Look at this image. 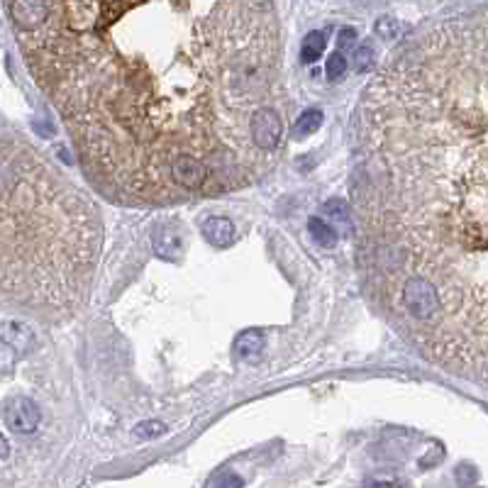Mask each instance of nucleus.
<instances>
[{
    "label": "nucleus",
    "instance_id": "obj_7",
    "mask_svg": "<svg viewBox=\"0 0 488 488\" xmlns=\"http://www.w3.org/2000/svg\"><path fill=\"white\" fill-rule=\"evenodd\" d=\"M0 342L13 347L17 354H27L34 347V332L24 323H0Z\"/></svg>",
    "mask_w": 488,
    "mask_h": 488
},
{
    "label": "nucleus",
    "instance_id": "obj_5",
    "mask_svg": "<svg viewBox=\"0 0 488 488\" xmlns=\"http://www.w3.org/2000/svg\"><path fill=\"white\" fill-rule=\"evenodd\" d=\"M154 251L159 259L164 261H176L184 256V237L176 228H169V225H161V228L154 230Z\"/></svg>",
    "mask_w": 488,
    "mask_h": 488
},
{
    "label": "nucleus",
    "instance_id": "obj_8",
    "mask_svg": "<svg viewBox=\"0 0 488 488\" xmlns=\"http://www.w3.org/2000/svg\"><path fill=\"white\" fill-rule=\"evenodd\" d=\"M235 357L239 362H249V359H256L261 352H264V334L259 330H244L237 339H235V347H232Z\"/></svg>",
    "mask_w": 488,
    "mask_h": 488
},
{
    "label": "nucleus",
    "instance_id": "obj_6",
    "mask_svg": "<svg viewBox=\"0 0 488 488\" xmlns=\"http://www.w3.org/2000/svg\"><path fill=\"white\" fill-rule=\"evenodd\" d=\"M200 232H203V237L215 246H230L235 242V237H237L232 220L225 218V215H208V218L200 223Z\"/></svg>",
    "mask_w": 488,
    "mask_h": 488
},
{
    "label": "nucleus",
    "instance_id": "obj_1",
    "mask_svg": "<svg viewBox=\"0 0 488 488\" xmlns=\"http://www.w3.org/2000/svg\"><path fill=\"white\" fill-rule=\"evenodd\" d=\"M83 164L142 203L220 195L276 161L249 127L279 98L271 0H5Z\"/></svg>",
    "mask_w": 488,
    "mask_h": 488
},
{
    "label": "nucleus",
    "instance_id": "obj_15",
    "mask_svg": "<svg viewBox=\"0 0 488 488\" xmlns=\"http://www.w3.org/2000/svg\"><path fill=\"white\" fill-rule=\"evenodd\" d=\"M457 481H459L461 488L474 486L476 481H479V471H476V466H471V464H459V466H457Z\"/></svg>",
    "mask_w": 488,
    "mask_h": 488
},
{
    "label": "nucleus",
    "instance_id": "obj_13",
    "mask_svg": "<svg viewBox=\"0 0 488 488\" xmlns=\"http://www.w3.org/2000/svg\"><path fill=\"white\" fill-rule=\"evenodd\" d=\"M325 215H330L332 220H339V223H349V215H352V208H349L347 200H327V203L323 205Z\"/></svg>",
    "mask_w": 488,
    "mask_h": 488
},
{
    "label": "nucleus",
    "instance_id": "obj_3",
    "mask_svg": "<svg viewBox=\"0 0 488 488\" xmlns=\"http://www.w3.org/2000/svg\"><path fill=\"white\" fill-rule=\"evenodd\" d=\"M91 195L17 140H0V290L47 308H76L101 251Z\"/></svg>",
    "mask_w": 488,
    "mask_h": 488
},
{
    "label": "nucleus",
    "instance_id": "obj_14",
    "mask_svg": "<svg viewBox=\"0 0 488 488\" xmlns=\"http://www.w3.org/2000/svg\"><path fill=\"white\" fill-rule=\"evenodd\" d=\"M344 73H347V59H344L339 52L330 54V59H327V78H330V81H339Z\"/></svg>",
    "mask_w": 488,
    "mask_h": 488
},
{
    "label": "nucleus",
    "instance_id": "obj_10",
    "mask_svg": "<svg viewBox=\"0 0 488 488\" xmlns=\"http://www.w3.org/2000/svg\"><path fill=\"white\" fill-rule=\"evenodd\" d=\"M325 49V34L323 32H310L308 37L303 39V49H300V59L303 64H315L320 59Z\"/></svg>",
    "mask_w": 488,
    "mask_h": 488
},
{
    "label": "nucleus",
    "instance_id": "obj_9",
    "mask_svg": "<svg viewBox=\"0 0 488 488\" xmlns=\"http://www.w3.org/2000/svg\"><path fill=\"white\" fill-rule=\"evenodd\" d=\"M320 125H323V112H320L318 108H310V110L300 112L298 120L293 122V137L295 140H305V137H310L313 132H318Z\"/></svg>",
    "mask_w": 488,
    "mask_h": 488
},
{
    "label": "nucleus",
    "instance_id": "obj_18",
    "mask_svg": "<svg viewBox=\"0 0 488 488\" xmlns=\"http://www.w3.org/2000/svg\"><path fill=\"white\" fill-rule=\"evenodd\" d=\"M242 486H244V481L239 479V476H235V474L218 476V479H215V484H213V488H242Z\"/></svg>",
    "mask_w": 488,
    "mask_h": 488
},
{
    "label": "nucleus",
    "instance_id": "obj_11",
    "mask_svg": "<svg viewBox=\"0 0 488 488\" xmlns=\"http://www.w3.org/2000/svg\"><path fill=\"white\" fill-rule=\"evenodd\" d=\"M308 230H310L313 239H315V242H318L320 246H332L334 242H337V232H334L332 225H327L323 218H310Z\"/></svg>",
    "mask_w": 488,
    "mask_h": 488
},
{
    "label": "nucleus",
    "instance_id": "obj_4",
    "mask_svg": "<svg viewBox=\"0 0 488 488\" xmlns=\"http://www.w3.org/2000/svg\"><path fill=\"white\" fill-rule=\"evenodd\" d=\"M5 425L17 435H32L39 427V408L24 396H15L5 403Z\"/></svg>",
    "mask_w": 488,
    "mask_h": 488
},
{
    "label": "nucleus",
    "instance_id": "obj_12",
    "mask_svg": "<svg viewBox=\"0 0 488 488\" xmlns=\"http://www.w3.org/2000/svg\"><path fill=\"white\" fill-rule=\"evenodd\" d=\"M166 432V425L159 420H147V422H140V425L132 430V435H135V440L140 442H147V440H156V437H161Z\"/></svg>",
    "mask_w": 488,
    "mask_h": 488
},
{
    "label": "nucleus",
    "instance_id": "obj_2",
    "mask_svg": "<svg viewBox=\"0 0 488 488\" xmlns=\"http://www.w3.org/2000/svg\"><path fill=\"white\" fill-rule=\"evenodd\" d=\"M486 13L393 57L359 110L354 205L369 293L430 362L486 378Z\"/></svg>",
    "mask_w": 488,
    "mask_h": 488
},
{
    "label": "nucleus",
    "instance_id": "obj_19",
    "mask_svg": "<svg viewBox=\"0 0 488 488\" xmlns=\"http://www.w3.org/2000/svg\"><path fill=\"white\" fill-rule=\"evenodd\" d=\"M354 39H357V32H354L352 27H347V29H342V32H339V39H337V44L339 47H352L354 44Z\"/></svg>",
    "mask_w": 488,
    "mask_h": 488
},
{
    "label": "nucleus",
    "instance_id": "obj_17",
    "mask_svg": "<svg viewBox=\"0 0 488 488\" xmlns=\"http://www.w3.org/2000/svg\"><path fill=\"white\" fill-rule=\"evenodd\" d=\"M376 32L381 34L383 39H396L398 37V24L393 22V20H378V24H376Z\"/></svg>",
    "mask_w": 488,
    "mask_h": 488
},
{
    "label": "nucleus",
    "instance_id": "obj_16",
    "mask_svg": "<svg viewBox=\"0 0 488 488\" xmlns=\"http://www.w3.org/2000/svg\"><path fill=\"white\" fill-rule=\"evenodd\" d=\"M371 61H374L371 47H369V44H362V47H357V52H354V66H357V71H369Z\"/></svg>",
    "mask_w": 488,
    "mask_h": 488
},
{
    "label": "nucleus",
    "instance_id": "obj_20",
    "mask_svg": "<svg viewBox=\"0 0 488 488\" xmlns=\"http://www.w3.org/2000/svg\"><path fill=\"white\" fill-rule=\"evenodd\" d=\"M8 454H10V445H8V440L0 435V459H5Z\"/></svg>",
    "mask_w": 488,
    "mask_h": 488
}]
</instances>
